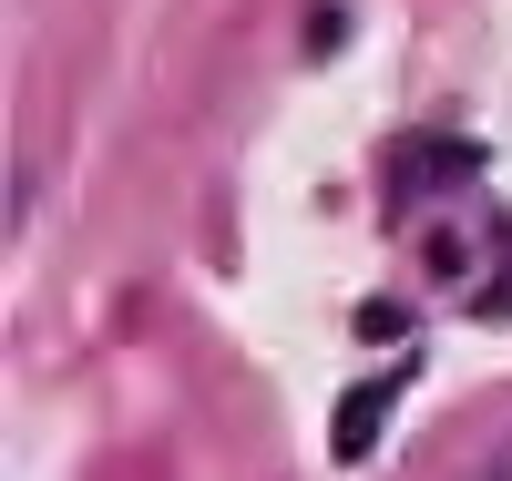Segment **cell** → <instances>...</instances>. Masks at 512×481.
<instances>
[{"label":"cell","instance_id":"4","mask_svg":"<svg viewBox=\"0 0 512 481\" xmlns=\"http://www.w3.org/2000/svg\"><path fill=\"white\" fill-rule=\"evenodd\" d=\"M472 481H512V441H502V451H492V461H482Z\"/></svg>","mask_w":512,"mask_h":481},{"label":"cell","instance_id":"1","mask_svg":"<svg viewBox=\"0 0 512 481\" xmlns=\"http://www.w3.org/2000/svg\"><path fill=\"white\" fill-rule=\"evenodd\" d=\"M390 400H400V379H359L349 400H338V420H328V451H338V461H369V441H379V420H390Z\"/></svg>","mask_w":512,"mask_h":481},{"label":"cell","instance_id":"3","mask_svg":"<svg viewBox=\"0 0 512 481\" xmlns=\"http://www.w3.org/2000/svg\"><path fill=\"white\" fill-rule=\"evenodd\" d=\"M359 338H369V348H390V338H410V318L390 308V297H369V308H359Z\"/></svg>","mask_w":512,"mask_h":481},{"label":"cell","instance_id":"2","mask_svg":"<svg viewBox=\"0 0 512 481\" xmlns=\"http://www.w3.org/2000/svg\"><path fill=\"white\" fill-rule=\"evenodd\" d=\"M410 164H420V174H431V185H461V174H472L482 154H472V144H431V154H410Z\"/></svg>","mask_w":512,"mask_h":481}]
</instances>
